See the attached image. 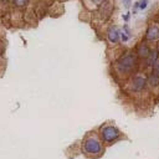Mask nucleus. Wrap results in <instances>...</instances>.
I'll return each mask as SVG.
<instances>
[{"mask_svg":"<svg viewBox=\"0 0 159 159\" xmlns=\"http://www.w3.org/2000/svg\"><path fill=\"white\" fill-rule=\"evenodd\" d=\"M104 152V144L97 134H88L82 140V153L88 158H99Z\"/></svg>","mask_w":159,"mask_h":159,"instance_id":"nucleus-1","label":"nucleus"},{"mask_svg":"<svg viewBox=\"0 0 159 159\" xmlns=\"http://www.w3.org/2000/svg\"><path fill=\"white\" fill-rule=\"evenodd\" d=\"M114 67L119 75L133 73L138 67V56L134 52H127L117 60V62L114 63Z\"/></svg>","mask_w":159,"mask_h":159,"instance_id":"nucleus-2","label":"nucleus"},{"mask_svg":"<svg viewBox=\"0 0 159 159\" xmlns=\"http://www.w3.org/2000/svg\"><path fill=\"white\" fill-rule=\"evenodd\" d=\"M98 135L104 145H112L122 138V132L113 124H104L99 128Z\"/></svg>","mask_w":159,"mask_h":159,"instance_id":"nucleus-3","label":"nucleus"},{"mask_svg":"<svg viewBox=\"0 0 159 159\" xmlns=\"http://www.w3.org/2000/svg\"><path fill=\"white\" fill-rule=\"evenodd\" d=\"M148 86V78L145 77V75H134L130 78V83H129V88L133 92H142L145 89V87Z\"/></svg>","mask_w":159,"mask_h":159,"instance_id":"nucleus-4","label":"nucleus"},{"mask_svg":"<svg viewBox=\"0 0 159 159\" xmlns=\"http://www.w3.org/2000/svg\"><path fill=\"white\" fill-rule=\"evenodd\" d=\"M145 40L152 42L159 41V22H152L148 25L145 31Z\"/></svg>","mask_w":159,"mask_h":159,"instance_id":"nucleus-5","label":"nucleus"},{"mask_svg":"<svg viewBox=\"0 0 159 159\" xmlns=\"http://www.w3.org/2000/svg\"><path fill=\"white\" fill-rule=\"evenodd\" d=\"M98 12L103 20H107L113 12V0H104L98 6Z\"/></svg>","mask_w":159,"mask_h":159,"instance_id":"nucleus-6","label":"nucleus"},{"mask_svg":"<svg viewBox=\"0 0 159 159\" xmlns=\"http://www.w3.org/2000/svg\"><path fill=\"white\" fill-rule=\"evenodd\" d=\"M119 30L117 26H109L107 30V40L109 41V43H117L119 41Z\"/></svg>","mask_w":159,"mask_h":159,"instance_id":"nucleus-7","label":"nucleus"},{"mask_svg":"<svg viewBox=\"0 0 159 159\" xmlns=\"http://www.w3.org/2000/svg\"><path fill=\"white\" fill-rule=\"evenodd\" d=\"M150 46L147 43V42H140L139 45H138V47H137V56H138V58H143V60H145L147 57H148V55L150 53Z\"/></svg>","mask_w":159,"mask_h":159,"instance_id":"nucleus-8","label":"nucleus"},{"mask_svg":"<svg viewBox=\"0 0 159 159\" xmlns=\"http://www.w3.org/2000/svg\"><path fill=\"white\" fill-rule=\"evenodd\" d=\"M158 55H159V52H158V50H157V48L150 50V53H149V55H148V57L145 58L147 67H152V66L154 65V62L159 58V57H158Z\"/></svg>","mask_w":159,"mask_h":159,"instance_id":"nucleus-9","label":"nucleus"},{"mask_svg":"<svg viewBox=\"0 0 159 159\" xmlns=\"http://www.w3.org/2000/svg\"><path fill=\"white\" fill-rule=\"evenodd\" d=\"M148 78V86L152 88H158L159 87V75L154 73L153 71L150 72V75L147 77Z\"/></svg>","mask_w":159,"mask_h":159,"instance_id":"nucleus-10","label":"nucleus"},{"mask_svg":"<svg viewBox=\"0 0 159 159\" xmlns=\"http://www.w3.org/2000/svg\"><path fill=\"white\" fill-rule=\"evenodd\" d=\"M148 4H149V1H148V0H139V1L134 2V5H133L134 11H133V12H135L137 10H144V9H147Z\"/></svg>","mask_w":159,"mask_h":159,"instance_id":"nucleus-11","label":"nucleus"},{"mask_svg":"<svg viewBox=\"0 0 159 159\" xmlns=\"http://www.w3.org/2000/svg\"><path fill=\"white\" fill-rule=\"evenodd\" d=\"M27 4H29V0H14V5L17 9H22V7L27 6Z\"/></svg>","mask_w":159,"mask_h":159,"instance_id":"nucleus-12","label":"nucleus"},{"mask_svg":"<svg viewBox=\"0 0 159 159\" xmlns=\"http://www.w3.org/2000/svg\"><path fill=\"white\" fill-rule=\"evenodd\" d=\"M129 39H130V37H129L125 32H123V31L119 32V40H122V42H127Z\"/></svg>","mask_w":159,"mask_h":159,"instance_id":"nucleus-13","label":"nucleus"},{"mask_svg":"<svg viewBox=\"0 0 159 159\" xmlns=\"http://www.w3.org/2000/svg\"><path fill=\"white\" fill-rule=\"evenodd\" d=\"M152 71L154 72V73H158L159 75V58L154 62V65L152 66Z\"/></svg>","mask_w":159,"mask_h":159,"instance_id":"nucleus-14","label":"nucleus"},{"mask_svg":"<svg viewBox=\"0 0 159 159\" xmlns=\"http://www.w3.org/2000/svg\"><path fill=\"white\" fill-rule=\"evenodd\" d=\"M122 4L125 9H129L132 6V0H122Z\"/></svg>","mask_w":159,"mask_h":159,"instance_id":"nucleus-15","label":"nucleus"},{"mask_svg":"<svg viewBox=\"0 0 159 159\" xmlns=\"http://www.w3.org/2000/svg\"><path fill=\"white\" fill-rule=\"evenodd\" d=\"M122 31H123V32H125V34H127V35H128L129 37H132V31L129 30L128 25H124V26H123V30H122Z\"/></svg>","mask_w":159,"mask_h":159,"instance_id":"nucleus-16","label":"nucleus"},{"mask_svg":"<svg viewBox=\"0 0 159 159\" xmlns=\"http://www.w3.org/2000/svg\"><path fill=\"white\" fill-rule=\"evenodd\" d=\"M4 51H5V42L0 39V56L4 53Z\"/></svg>","mask_w":159,"mask_h":159,"instance_id":"nucleus-17","label":"nucleus"},{"mask_svg":"<svg viewBox=\"0 0 159 159\" xmlns=\"http://www.w3.org/2000/svg\"><path fill=\"white\" fill-rule=\"evenodd\" d=\"M103 1H104V0H92V2L96 4V5H101Z\"/></svg>","mask_w":159,"mask_h":159,"instance_id":"nucleus-18","label":"nucleus"},{"mask_svg":"<svg viewBox=\"0 0 159 159\" xmlns=\"http://www.w3.org/2000/svg\"><path fill=\"white\" fill-rule=\"evenodd\" d=\"M129 16H130V14L128 12V14H125V15H123V19H124L125 21H128V20H129Z\"/></svg>","mask_w":159,"mask_h":159,"instance_id":"nucleus-19","label":"nucleus"},{"mask_svg":"<svg viewBox=\"0 0 159 159\" xmlns=\"http://www.w3.org/2000/svg\"><path fill=\"white\" fill-rule=\"evenodd\" d=\"M5 1H7V0H0V2H5Z\"/></svg>","mask_w":159,"mask_h":159,"instance_id":"nucleus-20","label":"nucleus"}]
</instances>
